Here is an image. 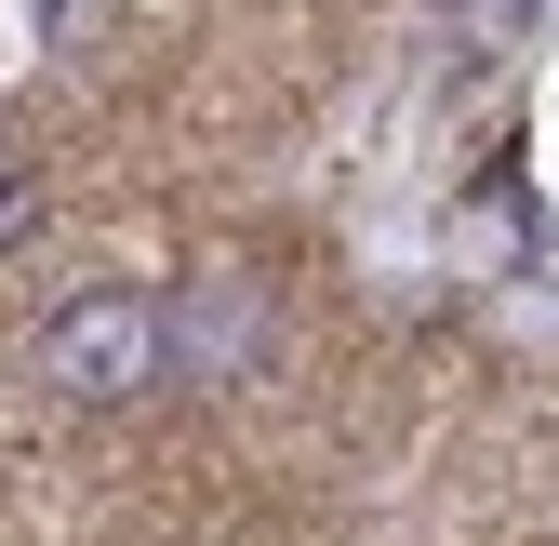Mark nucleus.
<instances>
[{
    "label": "nucleus",
    "mask_w": 559,
    "mask_h": 546,
    "mask_svg": "<svg viewBox=\"0 0 559 546\" xmlns=\"http://www.w3.org/2000/svg\"><path fill=\"white\" fill-rule=\"evenodd\" d=\"M160 373H174V294L147 281H94L40 320V387L81 400V414H133Z\"/></svg>",
    "instance_id": "f257e3e1"
},
{
    "label": "nucleus",
    "mask_w": 559,
    "mask_h": 546,
    "mask_svg": "<svg viewBox=\"0 0 559 546\" xmlns=\"http://www.w3.org/2000/svg\"><path fill=\"white\" fill-rule=\"evenodd\" d=\"M27 227H40V187H27V161H14V147H0V253H14Z\"/></svg>",
    "instance_id": "f03ea898"
}]
</instances>
